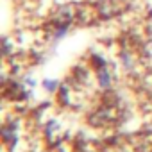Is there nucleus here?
Listing matches in <instances>:
<instances>
[{
  "mask_svg": "<svg viewBox=\"0 0 152 152\" xmlns=\"http://www.w3.org/2000/svg\"><path fill=\"white\" fill-rule=\"evenodd\" d=\"M90 63L95 66V72H97V70H100V68H106V66H107V61H106V57H102V56H99V54H93Z\"/></svg>",
  "mask_w": 152,
  "mask_h": 152,
  "instance_id": "20e7f679",
  "label": "nucleus"
},
{
  "mask_svg": "<svg viewBox=\"0 0 152 152\" xmlns=\"http://www.w3.org/2000/svg\"><path fill=\"white\" fill-rule=\"evenodd\" d=\"M120 59H122V63H124V66H125V70H132V66H134V57H132V54L131 52H127V50H124L122 54H120Z\"/></svg>",
  "mask_w": 152,
  "mask_h": 152,
  "instance_id": "f03ea898",
  "label": "nucleus"
},
{
  "mask_svg": "<svg viewBox=\"0 0 152 152\" xmlns=\"http://www.w3.org/2000/svg\"><path fill=\"white\" fill-rule=\"evenodd\" d=\"M41 86H43V90L48 91V93H54V91L59 90V83H57L56 79H43Z\"/></svg>",
  "mask_w": 152,
  "mask_h": 152,
  "instance_id": "7ed1b4c3",
  "label": "nucleus"
},
{
  "mask_svg": "<svg viewBox=\"0 0 152 152\" xmlns=\"http://www.w3.org/2000/svg\"><path fill=\"white\" fill-rule=\"evenodd\" d=\"M23 83H25V84H29V86H34V84H36L32 77H25V79H23Z\"/></svg>",
  "mask_w": 152,
  "mask_h": 152,
  "instance_id": "423d86ee",
  "label": "nucleus"
},
{
  "mask_svg": "<svg viewBox=\"0 0 152 152\" xmlns=\"http://www.w3.org/2000/svg\"><path fill=\"white\" fill-rule=\"evenodd\" d=\"M11 50H13V45H11V41H9V38L6 36V38H4V57H6V59L9 57V54H11Z\"/></svg>",
  "mask_w": 152,
  "mask_h": 152,
  "instance_id": "39448f33",
  "label": "nucleus"
},
{
  "mask_svg": "<svg viewBox=\"0 0 152 152\" xmlns=\"http://www.w3.org/2000/svg\"><path fill=\"white\" fill-rule=\"evenodd\" d=\"M97 83H99V86H100L102 90L111 88V84H113V75H111V72L107 70V66L97 70Z\"/></svg>",
  "mask_w": 152,
  "mask_h": 152,
  "instance_id": "f257e3e1",
  "label": "nucleus"
}]
</instances>
